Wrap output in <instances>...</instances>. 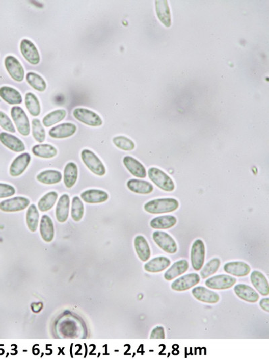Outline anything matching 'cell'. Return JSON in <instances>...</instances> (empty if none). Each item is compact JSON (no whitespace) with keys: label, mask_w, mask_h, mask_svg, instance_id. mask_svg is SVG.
I'll return each instance as SVG.
<instances>
[{"label":"cell","mask_w":269,"mask_h":359,"mask_svg":"<svg viewBox=\"0 0 269 359\" xmlns=\"http://www.w3.org/2000/svg\"><path fill=\"white\" fill-rule=\"evenodd\" d=\"M205 259V243L201 239H197L193 243L191 250V260L193 268L199 271L203 268Z\"/></svg>","instance_id":"cell-7"},{"label":"cell","mask_w":269,"mask_h":359,"mask_svg":"<svg viewBox=\"0 0 269 359\" xmlns=\"http://www.w3.org/2000/svg\"><path fill=\"white\" fill-rule=\"evenodd\" d=\"M260 307L264 311L266 312H269V299L268 298H266V299H262L261 301H260Z\"/></svg>","instance_id":"cell-46"},{"label":"cell","mask_w":269,"mask_h":359,"mask_svg":"<svg viewBox=\"0 0 269 359\" xmlns=\"http://www.w3.org/2000/svg\"><path fill=\"white\" fill-rule=\"evenodd\" d=\"M193 297L203 303L215 304L220 301V296L216 292L203 287H197L192 290Z\"/></svg>","instance_id":"cell-15"},{"label":"cell","mask_w":269,"mask_h":359,"mask_svg":"<svg viewBox=\"0 0 269 359\" xmlns=\"http://www.w3.org/2000/svg\"><path fill=\"white\" fill-rule=\"evenodd\" d=\"M189 262L186 260H181L172 264L171 267L165 274V278L168 281L173 280L176 277L183 274L189 270Z\"/></svg>","instance_id":"cell-29"},{"label":"cell","mask_w":269,"mask_h":359,"mask_svg":"<svg viewBox=\"0 0 269 359\" xmlns=\"http://www.w3.org/2000/svg\"><path fill=\"white\" fill-rule=\"evenodd\" d=\"M26 79L29 85L38 91L43 92L47 89V83L45 80L37 73L29 72L26 74Z\"/></svg>","instance_id":"cell-38"},{"label":"cell","mask_w":269,"mask_h":359,"mask_svg":"<svg viewBox=\"0 0 269 359\" xmlns=\"http://www.w3.org/2000/svg\"><path fill=\"white\" fill-rule=\"evenodd\" d=\"M234 292L239 299L249 303H256L259 299V295L257 292L249 285H237L234 287Z\"/></svg>","instance_id":"cell-19"},{"label":"cell","mask_w":269,"mask_h":359,"mask_svg":"<svg viewBox=\"0 0 269 359\" xmlns=\"http://www.w3.org/2000/svg\"><path fill=\"white\" fill-rule=\"evenodd\" d=\"M148 175L151 182L160 190L165 192H171L175 189V184L171 177L158 168H150L148 169Z\"/></svg>","instance_id":"cell-2"},{"label":"cell","mask_w":269,"mask_h":359,"mask_svg":"<svg viewBox=\"0 0 269 359\" xmlns=\"http://www.w3.org/2000/svg\"><path fill=\"white\" fill-rule=\"evenodd\" d=\"M84 215V207L83 201L78 196L73 197L71 201V215L75 222H79Z\"/></svg>","instance_id":"cell-39"},{"label":"cell","mask_w":269,"mask_h":359,"mask_svg":"<svg viewBox=\"0 0 269 359\" xmlns=\"http://www.w3.org/2000/svg\"><path fill=\"white\" fill-rule=\"evenodd\" d=\"M20 49L21 54L25 60L32 65H37L41 61V57L35 44L29 39H23L21 41Z\"/></svg>","instance_id":"cell-10"},{"label":"cell","mask_w":269,"mask_h":359,"mask_svg":"<svg viewBox=\"0 0 269 359\" xmlns=\"http://www.w3.org/2000/svg\"><path fill=\"white\" fill-rule=\"evenodd\" d=\"M225 272L236 277H245L251 272V267L245 262L236 261L228 262L224 266Z\"/></svg>","instance_id":"cell-18"},{"label":"cell","mask_w":269,"mask_h":359,"mask_svg":"<svg viewBox=\"0 0 269 359\" xmlns=\"http://www.w3.org/2000/svg\"><path fill=\"white\" fill-rule=\"evenodd\" d=\"M40 234L42 239L45 242H51L54 239L55 229L53 222L51 218L47 215H43L41 217V222H40Z\"/></svg>","instance_id":"cell-24"},{"label":"cell","mask_w":269,"mask_h":359,"mask_svg":"<svg viewBox=\"0 0 269 359\" xmlns=\"http://www.w3.org/2000/svg\"><path fill=\"white\" fill-rule=\"evenodd\" d=\"M4 64H5L6 70L12 79L19 83L23 81L24 79V68L15 57L12 56L6 57Z\"/></svg>","instance_id":"cell-9"},{"label":"cell","mask_w":269,"mask_h":359,"mask_svg":"<svg viewBox=\"0 0 269 359\" xmlns=\"http://www.w3.org/2000/svg\"><path fill=\"white\" fill-rule=\"evenodd\" d=\"M236 281V278L228 275H218L207 279L205 281V285L211 289L225 290L232 288Z\"/></svg>","instance_id":"cell-11"},{"label":"cell","mask_w":269,"mask_h":359,"mask_svg":"<svg viewBox=\"0 0 269 359\" xmlns=\"http://www.w3.org/2000/svg\"><path fill=\"white\" fill-rule=\"evenodd\" d=\"M15 194V188L11 185L0 184V199L13 196Z\"/></svg>","instance_id":"cell-44"},{"label":"cell","mask_w":269,"mask_h":359,"mask_svg":"<svg viewBox=\"0 0 269 359\" xmlns=\"http://www.w3.org/2000/svg\"><path fill=\"white\" fill-rule=\"evenodd\" d=\"M201 278L199 274L192 273L180 277L172 283L171 288L174 291L181 292L187 291L193 287L196 286L200 282Z\"/></svg>","instance_id":"cell-12"},{"label":"cell","mask_w":269,"mask_h":359,"mask_svg":"<svg viewBox=\"0 0 269 359\" xmlns=\"http://www.w3.org/2000/svg\"><path fill=\"white\" fill-rule=\"evenodd\" d=\"M76 131V125L72 123H64L52 127L49 130V134L52 138L63 139L71 137Z\"/></svg>","instance_id":"cell-16"},{"label":"cell","mask_w":269,"mask_h":359,"mask_svg":"<svg viewBox=\"0 0 269 359\" xmlns=\"http://www.w3.org/2000/svg\"><path fill=\"white\" fill-rule=\"evenodd\" d=\"M251 280L252 285L258 293L262 296H268L269 294L268 283L265 276L259 271L252 272Z\"/></svg>","instance_id":"cell-27"},{"label":"cell","mask_w":269,"mask_h":359,"mask_svg":"<svg viewBox=\"0 0 269 359\" xmlns=\"http://www.w3.org/2000/svg\"><path fill=\"white\" fill-rule=\"evenodd\" d=\"M113 142L117 148L121 149L122 150L131 151L136 148V144L133 140L125 137V136H116L113 138Z\"/></svg>","instance_id":"cell-42"},{"label":"cell","mask_w":269,"mask_h":359,"mask_svg":"<svg viewBox=\"0 0 269 359\" xmlns=\"http://www.w3.org/2000/svg\"><path fill=\"white\" fill-rule=\"evenodd\" d=\"M30 205V200L25 197L18 196L0 202V211L4 213H16L24 211Z\"/></svg>","instance_id":"cell-8"},{"label":"cell","mask_w":269,"mask_h":359,"mask_svg":"<svg viewBox=\"0 0 269 359\" xmlns=\"http://www.w3.org/2000/svg\"><path fill=\"white\" fill-rule=\"evenodd\" d=\"M220 264L221 261L219 258H213V259L210 260L201 271L202 278H207L208 277L215 274L220 268Z\"/></svg>","instance_id":"cell-40"},{"label":"cell","mask_w":269,"mask_h":359,"mask_svg":"<svg viewBox=\"0 0 269 359\" xmlns=\"http://www.w3.org/2000/svg\"><path fill=\"white\" fill-rule=\"evenodd\" d=\"M151 339H165V330L163 326H157L151 331L150 335Z\"/></svg>","instance_id":"cell-45"},{"label":"cell","mask_w":269,"mask_h":359,"mask_svg":"<svg viewBox=\"0 0 269 359\" xmlns=\"http://www.w3.org/2000/svg\"><path fill=\"white\" fill-rule=\"evenodd\" d=\"M73 115L77 120L91 127H99L102 125V119L100 115L88 109H75Z\"/></svg>","instance_id":"cell-5"},{"label":"cell","mask_w":269,"mask_h":359,"mask_svg":"<svg viewBox=\"0 0 269 359\" xmlns=\"http://www.w3.org/2000/svg\"><path fill=\"white\" fill-rule=\"evenodd\" d=\"M81 158L84 165L94 175L102 177L106 173V167L95 153L88 149H84L81 152Z\"/></svg>","instance_id":"cell-3"},{"label":"cell","mask_w":269,"mask_h":359,"mask_svg":"<svg viewBox=\"0 0 269 359\" xmlns=\"http://www.w3.org/2000/svg\"><path fill=\"white\" fill-rule=\"evenodd\" d=\"M26 220L29 230L37 232L39 223V213L35 204H31L27 210Z\"/></svg>","instance_id":"cell-36"},{"label":"cell","mask_w":269,"mask_h":359,"mask_svg":"<svg viewBox=\"0 0 269 359\" xmlns=\"http://www.w3.org/2000/svg\"><path fill=\"white\" fill-rule=\"evenodd\" d=\"M70 207V198L67 194H63L59 199L56 210L57 220L60 223H64L68 219Z\"/></svg>","instance_id":"cell-21"},{"label":"cell","mask_w":269,"mask_h":359,"mask_svg":"<svg viewBox=\"0 0 269 359\" xmlns=\"http://www.w3.org/2000/svg\"><path fill=\"white\" fill-rule=\"evenodd\" d=\"M31 161V157L29 153H22V154L19 155L16 159H14L10 165V175L14 177H19V176L22 175L26 171L27 167H29Z\"/></svg>","instance_id":"cell-13"},{"label":"cell","mask_w":269,"mask_h":359,"mask_svg":"<svg viewBox=\"0 0 269 359\" xmlns=\"http://www.w3.org/2000/svg\"><path fill=\"white\" fill-rule=\"evenodd\" d=\"M134 246L137 255L142 262L148 261L151 257V249L148 241L142 235H138L134 238Z\"/></svg>","instance_id":"cell-22"},{"label":"cell","mask_w":269,"mask_h":359,"mask_svg":"<svg viewBox=\"0 0 269 359\" xmlns=\"http://www.w3.org/2000/svg\"><path fill=\"white\" fill-rule=\"evenodd\" d=\"M0 126L6 131L15 133L16 129L9 117L6 113L0 111Z\"/></svg>","instance_id":"cell-43"},{"label":"cell","mask_w":269,"mask_h":359,"mask_svg":"<svg viewBox=\"0 0 269 359\" xmlns=\"http://www.w3.org/2000/svg\"><path fill=\"white\" fill-rule=\"evenodd\" d=\"M80 197L84 202L87 203H101L108 200L109 196L105 191L92 189L84 191Z\"/></svg>","instance_id":"cell-20"},{"label":"cell","mask_w":269,"mask_h":359,"mask_svg":"<svg viewBox=\"0 0 269 359\" xmlns=\"http://www.w3.org/2000/svg\"><path fill=\"white\" fill-rule=\"evenodd\" d=\"M155 10L157 17L165 26H171V14L168 1H155Z\"/></svg>","instance_id":"cell-31"},{"label":"cell","mask_w":269,"mask_h":359,"mask_svg":"<svg viewBox=\"0 0 269 359\" xmlns=\"http://www.w3.org/2000/svg\"><path fill=\"white\" fill-rule=\"evenodd\" d=\"M179 208V201L174 198H159L152 199L144 205L147 213L152 215L170 213L176 211Z\"/></svg>","instance_id":"cell-1"},{"label":"cell","mask_w":269,"mask_h":359,"mask_svg":"<svg viewBox=\"0 0 269 359\" xmlns=\"http://www.w3.org/2000/svg\"><path fill=\"white\" fill-rule=\"evenodd\" d=\"M171 264L169 258L165 256H159L153 258L144 265V269L150 273H158L167 269Z\"/></svg>","instance_id":"cell-23"},{"label":"cell","mask_w":269,"mask_h":359,"mask_svg":"<svg viewBox=\"0 0 269 359\" xmlns=\"http://www.w3.org/2000/svg\"><path fill=\"white\" fill-rule=\"evenodd\" d=\"M127 186L131 192L138 194H150L153 191L152 184L144 180L130 179L127 183Z\"/></svg>","instance_id":"cell-26"},{"label":"cell","mask_w":269,"mask_h":359,"mask_svg":"<svg viewBox=\"0 0 269 359\" xmlns=\"http://www.w3.org/2000/svg\"><path fill=\"white\" fill-rule=\"evenodd\" d=\"M0 142L6 148L10 149L13 152H22L26 149L24 142L20 138L12 135V134L6 133V132L0 133Z\"/></svg>","instance_id":"cell-17"},{"label":"cell","mask_w":269,"mask_h":359,"mask_svg":"<svg viewBox=\"0 0 269 359\" xmlns=\"http://www.w3.org/2000/svg\"><path fill=\"white\" fill-rule=\"evenodd\" d=\"M0 97L9 105H19L22 102V97L20 92L10 87L0 88Z\"/></svg>","instance_id":"cell-28"},{"label":"cell","mask_w":269,"mask_h":359,"mask_svg":"<svg viewBox=\"0 0 269 359\" xmlns=\"http://www.w3.org/2000/svg\"><path fill=\"white\" fill-rule=\"evenodd\" d=\"M78 178V168L76 164L69 162L65 167L64 171V182L67 188H71L76 183Z\"/></svg>","instance_id":"cell-30"},{"label":"cell","mask_w":269,"mask_h":359,"mask_svg":"<svg viewBox=\"0 0 269 359\" xmlns=\"http://www.w3.org/2000/svg\"><path fill=\"white\" fill-rule=\"evenodd\" d=\"M58 198V194L56 192H50L44 195L38 202V209L41 212L50 211L56 204Z\"/></svg>","instance_id":"cell-35"},{"label":"cell","mask_w":269,"mask_h":359,"mask_svg":"<svg viewBox=\"0 0 269 359\" xmlns=\"http://www.w3.org/2000/svg\"><path fill=\"white\" fill-rule=\"evenodd\" d=\"M25 106L29 113L33 117L39 116L41 113V104L35 94L28 92L25 95Z\"/></svg>","instance_id":"cell-34"},{"label":"cell","mask_w":269,"mask_h":359,"mask_svg":"<svg viewBox=\"0 0 269 359\" xmlns=\"http://www.w3.org/2000/svg\"><path fill=\"white\" fill-rule=\"evenodd\" d=\"M66 115V111L64 109H58V110L52 111L44 117L43 119V125L47 127H51V126L64 120Z\"/></svg>","instance_id":"cell-37"},{"label":"cell","mask_w":269,"mask_h":359,"mask_svg":"<svg viewBox=\"0 0 269 359\" xmlns=\"http://www.w3.org/2000/svg\"><path fill=\"white\" fill-rule=\"evenodd\" d=\"M11 116L19 133L28 136L31 132L30 122L24 109L18 106L13 107L11 109Z\"/></svg>","instance_id":"cell-4"},{"label":"cell","mask_w":269,"mask_h":359,"mask_svg":"<svg viewBox=\"0 0 269 359\" xmlns=\"http://www.w3.org/2000/svg\"><path fill=\"white\" fill-rule=\"evenodd\" d=\"M62 179V174L56 170H46L37 176L38 182L45 185L57 184Z\"/></svg>","instance_id":"cell-33"},{"label":"cell","mask_w":269,"mask_h":359,"mask_svg":"<svg viewBox=\"0 0 269 359\" xmlns=\"http://www.w3.org/2000/svg\"><path fill=\"white\" fill-rule=\"evenodd\" d=\"M152 237L155 244L164 251L170 254L177 252L178 246L176 241L167 233L157 230L153 232Z\"/></svg>","instance_id":"cell-6"},{"label":"cell","mask_w":269,"mask_h":359,"mask_svg":"<svg viewBox=\"0 0 269 359\" xmlns=\"http://www.w3.org/2000/svg\"><path fill=\"white\" fill-rule=\"evenodd\" d=\"M123 164L127 171L134 177L144 179L147 176L146 168L141 163L131 156H126L123 158Z\"/></svg>","instance_id":"cell-14"},{"label":"cell","mask_w":269,"mask_h":359,"mask_svg":"<svg viewBox=\"0 0 269 359\" xmlns=\"http://www.w3.org/2000/svg\"><path fill=\"white\" fill-rule=\"evenodd\" d=\"M32 152L35 156L41 159H52L58 155V150L56 147L50 144H41L34 146Z\"/></svg>","instance_id":"cell-32"},{"label":"cell","mask_w":269,"mask_h":359,"mask_svg":"<svg viewBox=\"0 0 269 359\" xmlns=\"http://www.w3.org/2000/svg\"><path fill=\"white\" fill-rule=\"evenodd\" d=\"M177 223V218L174 216H157L151 220L150 225L153 229L165 230L174 227Z\"/></svg>","instance_id":"cell-25"},{"label":"cell","mask_w":269,"mask_h":359,"mask_svg":"<svg viewBox=\"0 0 269 359\" xmlns=\"http://www.w3.org/2000/svg\"><path fill=\"white\" fill-rule=\"evenodd\" d=\"M32 134L36 141L42 143L45 140L46 133L41 121L39 119H33L32 120Z\"/></svg>","instance_id":"cell-41"}]
</instances>
